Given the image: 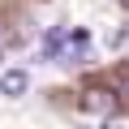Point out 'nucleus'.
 <instances>
[{"mask_svg": "<svg viewBox=\"0 0 129 129\" xmlns=\"http://www.w3.org/2000/svg\"><path fill=\"white\" fill-rule=\"evenodd\" d=\"M116 108H120V95H116V90H103V86L82 90V112H90V116H112Z\"/></svg>", "mask_w": 129, "mask_h": 129, "instance_id": "obj_1", "label": "nucleus"}, {"mask_svg": "<svg viewBox=\"0 0 129 129\" xmlns=\"http://www.w3.org/2000/svg\"><path fill=\"white\" fill-rule=\"evenodd\" d=\"M30 90V73L26 69H5V73H0V95H5V99H22Z\"/></svg>", "mask_w": 129, "mask_h": 129, "instance_id": "obj_2", "label": "nucleus"}, {"mask_svg": "<svg viewBox=\"0 0 129 129\" xmlns=\"http://www.w3.org/2000/svg\"><path fill=\"white\" fill-rule=\"evenodd\" d=\"M60 43H64V30H47L43 43H39V56H43V60H56V56H60Z\"/></svg>", "mask_w": 129, "mask_h": 129, "instance_id": "obj_3", "label": "nucleus"}, {"mask_svg": "<svg viewBox=\"0 0 129 129\" xmlns=\"http://www.w3.org/2000/svg\"><path fill=\"white\" fill-rule=\"evenodd\" d=\"M116 82H120V90H125V95H129V73H120V78H116Z\"/></svg>", "mask_w": 129, "mask_h": 129, "instance_id": "obj_4", "label": "nucleus"}]
</instances>
